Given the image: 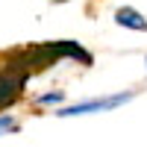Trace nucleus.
I'll use <instances>...</instances> for the list:
<instances>
[{
  "label": "nucleus",
  "instance_id": "nucleus-2",
  "mask_svg": "<svg viewBox=\"0 0 147 147\" xmlns=\"http://www.w3.org/2000/svg\"><path fill=\"white\" fill-rule=\"evenodd\" d=\"M24 85H27V77L3 59V65H0V109H9L15 103L24 91Z\"/></svg>",
  "mask_w": 147,
  "mask_h": 147
},
{
  "label": "nucleus",
  "instance_id": "nucleus-3",
  "mask_svg": "<svg viewBox=\"0 0 147 147\" xmlns=\"http://www.w3.org/2000/svg\"><path fill=\"white\" fill-rule=\"evenodd\" d=\"M44 47L50 50V56L56 62H62V59H71V62H80L85 68L94 65V56L85 50L80 41H71V38H62V41H44Z\"/></svg>",
  "mask_w": 147,
  "mask_h": 147
},
{
  "label": "nucleus",
  "instance_id": "nucleus-7",
  "mask_svg": "<svg viewBox=\"0 0 147 147\" xmlns=\"http://www.w3.org/2000/svg\"><path fill=\"white\" fill-rule=\"evenodd\" d=\"M53 3H68V0H53Z\"/></svg>",
  "mask_w": 147,
  "mask_h": 147
},
{
  "label": "nucleus",
  "instance_id": "nucleus-1",
  "mask_svg": "<svg viewBox=\"0 0 147 147\" xmlns=\"http://www.w3.org/2000/svg\"><path fill=\"white\" fill-rule=\"evenodd\" d=\"M132 91H121V94H112V97H94V100H82V103H74V106H65V109H56L59 118H77V115H94V112H109V109H118L132 100Z\"/></svg>",
  "mask_w": 147,
  "mask_h": 147
},
{
  "label": "nucleus",
  "instance_id": "nucleus-4",
  "mask_svg": "<svg viewBox=\"0 0 147 147\" xmlns=\"http://www.w3.org/2000/svg\"><path fill=\"white\" fill-rule=\"evenodd\" d=\"M112 18H115L118 27H127L132 32H147V18L141 15L138 9H132V6H118Z\"/></svg>",
  "mask_w": 147,
  "mask_h": 147
},
{
  "label": "nucleus",
  "instance_id": "nucleus-8",
  "mask_svg": "<svg viewBox=\"0 0 147 147\" xmlns=\"http://www.w3.org/2000/svg\"><path fill=\"white\" fill-rule=\"evenodd\" d=\"M144 65H147V59H144Z\"/></svg>",
  "mask_w": 147,
  "mask_h": 147
},
{
  "label": "nucleus",
  "instance_id": "nucleus-6",
  "mask_svg": "<svg viewBox=\"0 0 147 147\" xmlns=\"http://www.w3.org/2000/svg\"><path fill=\"white\" fill-rule=\"evenodd\" d=\"M18 129V121L12 115H0V136H6V132H15Z\"/></svg>",
  "mask_w": 147,
  "mask_h": 147
},
{
  "label": "nucleus",
  "instance_id": "nucleus-5",
  "mask_svg": "<svg viewBox=\"0 0 147 147\" xmlns=\"http://www.w3.org/2000/svg\"><path fill=\"white\" fill-rule=\"evenodd\" d=\"M62 100H65V91H47V94H41L35 103H38V106H59Z\"/></svg>",
  "mask_w": 147,
  "mask_h": 147
}]
</instances>
